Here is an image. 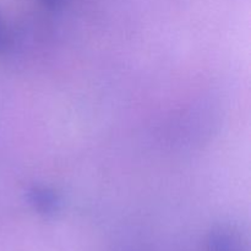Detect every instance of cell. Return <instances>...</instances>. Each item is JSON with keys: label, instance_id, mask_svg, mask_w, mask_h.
Instances as JSON below:
<instances>
[{"label": "cell", "instance_id": "1", "mask_svg": "<svg viewBox=\"0 0 251 251\" xmlns=\"http://www.w3.org/2000/svg\"><path fill=\"white\" fill-rule=\"evenodd\" d=\"M29 206L44 217H53L60 211L61 198L53 188L34 184L26 191Z\"/></svg>", "mask_w": 251, "mask_h": 251}, {"label": "cell", "instance_id": "2", "mask_svg": "<svg viewBox=\"0 0 251 251\" xmlns=\"http://www.w3.org/2000/svg\"><path fill=\"white\" fill-rule=\"evenodd\" d=\"M208 251H242L239 237L227 226L215 227L208 234Z\"/></svg>", "mask_w": 251, "mask_h": 251}, {"label": "cell", "instance_id": "3", "mask_svg": "<svg viewBox=\"0 0 251 251\" xmlns=\"http://www.w3.org/2000/svg\"><path fill=\"white\" fill-rule=\"evenodd\" d=\"M42 4L50 10H58L63 5L64 0H41Z\"/></svg>", "mask_w": 251, "mask_h": 251}, {"label": "cell", "instance_id": "4", "mask_svg": "<svg viewBox=\"0 0 251 251\" xmlns=\"http://www.w3.org/2000/svg\"><path fill=\"white\" fill-rule=\"evenodd\" d=\"M2 36H4V24H2V16L0 12V44L2 42Z\"/></svg>", "mask_w": 251, "mask_h": 251}]
</instances>
